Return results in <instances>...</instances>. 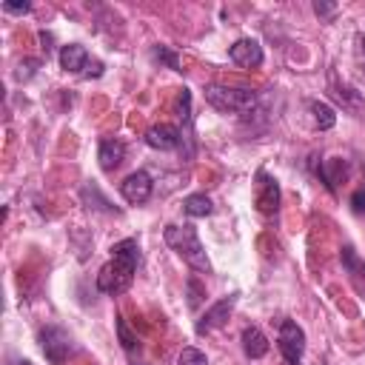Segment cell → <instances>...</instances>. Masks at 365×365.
Returning <instances> with one entry per match:
<instances>
[{
  "label": "cell",
  "mask_w": 365,
  "mask_h": 365,
  "mask_svg": "<svg viewBox=\"0 0 365 365\" xmlns=\"http://www.w3.org/2000/svg\"><path fill=\"white\" fill-rule=\"evenodd\" d=\"M145 145L148 148H157V151H177L182 145V134L177 125H168V123H160V125H151L145 131Z\"/></svg>",
  "instance_id": "9c48e42d"
},
{
  "label": "cell",
  "mask_w": 365,
  "mask_h": 365,
  "mask_svg": "<svg viewBox=\"0 0 365 365\" xmlns=\"http://www.w3.org/2000/svg\"><path fill=\"white\" fill-rule=\"evenodd\" d=\"M97 160H100V168L103 171L120 168V163L125 160V143L117 140V137H103L100 140V148H97Z\"/></svg>",
  "instance_id": "4fadbf2b"
},
{
  "label": "cell",
  "mask_w": 365,
  "mask_h": 365,
  "mask_svg": "<svg viewBox=\"0 0 365 365\" xmlns=\"http://www.w3.org/2000/svg\"><path fill=\"white\" fill-rule=\"evenodd\" d=\"M140 262V245L137 240H120L111 245V259L97 274V291L103 294H123L134 282V271Z\"/></svg>",
  "instance_id": "6da1fadb"
},
{
  "label": "cell",
  "mask_w": 365,
  "mask_h": 365,
  "mask_svg": "<svg viewBox=\"0 0 365 365\" xmlns=\"http://www.w3.org/2000/svg\"><path fill=\"white\" fill-rule=\"evenodd\" d=\"M311 171L325 182V188L331 194H336V182H342V177H345V160H339V157H331V160L311 157Z\"/></svg>",
  "instance_id": "8fae6325"
},
{
  "label": "cell",
  "mask_w": 365,
  "mask_h": 365,
  "mask_svg": "<svg viewBox=\"0 0 365 365\" xmlns=\"http://www.w3.org/2000/svg\"><path fill=\"white\" fill-rule=\"evenodd\" d=\"M354 40H356V57H359V66H362V71H365V34H356Z\"/></svg>",
  "instance_id": "4316f807"
},
{
  "label": "cell",
  "mask_w": 365,
  "mask_h": 365,
  "mask_svg": "<svg viewBox=\"0 0 365 365\" xmlns=\"http://www.w3.org/2000/svg\"><path fill=\"white\" fill-rule=\"evenodd\" d=\"M40 348H43V354L51 365H63L66 356L74 351V339H71L68 331H63L57 325H46L40 331Z\"/></svg>",
  "instance_id": "277c9868"
},
{
  "label": "cell",
  "mask_w": 365,
  "mask_h": 365,
  "mask_svg": "<svg viewBox=\"0 0 365 365\" xmlns=\"http://www.w3.org/2000/svg\"><path fill=\"white\" fill-rule=\"evenodd\" d=\"M351 208H354L356 214H365V188H356V191L351 194Z\"/></svg>",
  "instance_id": "d4e9b609"
},
{
  "label": "cell",
  "mask_w": 365,
  "mask_h": 365,
  "mask_svg": "<svg viewBox=\"0 0 365 365\" xmlns=\"http://www.w3.org/2000/svg\"><path fill=\"white\" fill-rule=\"evenodd\" d=\"M237 297H240V294H228V297L217 299L211 308H205V314L197 319V334H208V331L225 325L228 317H231V311H234V305H237Z\"/></svg>",
  "instance_id": "52a82bcc"
},
{
  "label": "cell",
  "mask_w": 365,
  "mask_h": 365,
  "mask_svg": "<svg viewBox=\"0 0 365 365\" xmlns=\"http://www.w3.org/2000/svg\"><path fill=\"white\" fill-rule=\"evenodd\" d=\"M277 345H279V354L285 356L288 365H299L302 351H305V331L294 319H282L279 334H277Z\"/></svg>",
  "instance_id": "5b68a950"
},
{
  "label": "cell",
  "mask_w": 365,
  "mask_h": 365,
  "mask_svg": "<svg viewBox=\"0 0 365 365\" xmlns=\"http://www.w3.org/2000/svg\"><path fill=\"white\" fill-rule=\"evenodd\" d=\"M20 365H31V362H20Z\"/></svg>",
  "instance_id": "f1b7e54d"
},
{
  "label": "cell",
  "mask_w": 365,
  "mask_h": 365,
  "mask_svg": "<svg viewBox=\"0 0 365 365\" xmlns=\"http://www.w3.org/2000/svg\"><path fill=\"white\" fill-rule=\"evenodd\" d=\"M163 240H165V245H168L177 257H182L194 271H200V274H211L208 254H205V248H202V242H200L194 225H165Z\"/></svg>",
  "instance_id": "7a4b0ae2"
},
{
  "label": "cell",
  "mask_w": 365,
  "mask_h": 365,
  "mask_svg": "<svg viewBox=\"0 0 365 365\" xmlns=\"http://www.w3.org/2000/svg\"><path fill=\"white\" fill-rule=\"evenodd\" d=\"M314 11H317L319 17H334V14H336V3H322V0H317V3H314Z\"/></svg>",
  "instance_id": "484cf974"
},
{
  "label": "cell",
  "mask_w": 365,
  "mask_h": 365,
  "mask_svg": "<svg viewBox=\"0 0 365 365\" xmlns=\"http://www.w3.org/2000/svg\"><path fill=\"white\" fill-rule=\"evenodd\" d=\"M88 63H91V57H88V51H86L80 43H68V46L60 48V66H63L66 71H71V74H86Z\"/></svg>",
  "instance_id": "9a60e30c"
},
{
  "label": "cell",
  "mask_w": 365,
  "mask_h": 365,
  "mask_svg": "<svg viewBox=\"0 0 365 365\" xmlns=\"http://www.w3.org/2000/svg\"><path fill=\"white\" fill-rule=\"evenodd\" d=\"M80 200H83L88 208H94V211H106V214L117 211V208L111 205V200L100 194V188H97L94 182H86V185H83V191H80Z\"/></svg>",
  "instance_id": "ac0fdd59"
},
{
  "label": "cell",
  "mask_w": 365,
  "mask_h": 365,
  "mask_svg": "<svg viewBox=\"0 0 365 365\" xmlns=\"http://www.w3.org/2000/svg\"><path fill=\"white\" fill-rule=\"evenodd\" d=\"M151 60H157L160 66H165V68H171V71H180V54H177L171 46H163V43L151 46Z\"/></svg>",
  "instance_id": "ffe728a7"
},
{
  "label": "cell",
  "mask_w": 365,
  "mask_h": 365,
  "mask_svg": "<svg viewBox=\"0 0 365 365\" xmlns=\"http://www.w3.org/2000/svg\"><path fill=\"white\" fill-rule=\"evenodd\" d=\"M117 336H120V345H123V351H128V354H134L137 348H140V342H137V336L131 334V328H128V322L123 319V317H117Z\"/></svg>",
  "instance_id": "44dd1931"
},
{
  "label": "cell",
  "mask_w": 365,
  "mask_h": 365,
  "mask_svg": "<svg viewBox=\"0 0 365 365\" xmlns=\"http://www.w3.org/2000/svg\"><path fill=\"white\" fill-rule=\"evenodd\" d=\"M40 43H43V51L48 54V51H51V46H48V43H51V34H48V31H40Z\"/></svg>",
  "instance_id": "83f0119b"
},
{
  "label": "cell",
  "mask_w": 365,
  "mask_h": 365,
  "mask_svg": "<svg viewBox=\"0 0 365 365\" xmlns=\"http://www.w3.org/2000/svg\"><path fill=\"white\" fill-rule=\"evenodd\" d=\"M339 259H342V268H345L351 285H354L359 294H365V262L359 259V254L354 251V245H342Z\"/></svg>",
  "instance_id": "5bb4252c"
},
{
  "label": "cell",
  "mask_w": 365,
  "mask_h": 365,
  "mask_svg": "<svg viewBox=\"0 0 365 365\" xmlns=\"http://www.w3.org/2000/svg\"><path fill=\"white\" fill-rule=\"evenodd\" d=\"M3 11L6 14H29L31 11V3H26V0H6L3 3Z\"/></svg>",
  "instance_id": "cb8c5ba5"
},
{
  "label": "cell",
  "mask_w": 365,
  "mask_h": 365,
  "mask_svg": "<svg viewBox=\"0 0 365 365\" xmlns=\"http://www.w3.org/2000/svg\"><path fill=\"white\" fill-rule=\"evenodd\" d=\"M154 191V182H151V174L148 171H131L123 182H120V194L125 197V202L131 205H143Z\"/></svg>",
  "instance_id": "8992f818"
},
{
  "label": "cell",
  "mask_w": 365,
  "mask_h": 365,
  "mask_svg": "<svg viewBox=\"0 0 365 365\" xmlns=\"http://www.w3.org/2000/svg\"><path fill=\"white\" fill-rule=\"evenodd\" d=\"M185 297H188V308L197 311L200 302H202V297H205V291H202V285H200L197 277H188V282H185Z\"/></svg>",
  "instance_id": "603a6c76"
},
{
  "label": "cell",
  "mask_w": 365,
  "mask_h": 365,
  "mask_svg": "<svg viewBox=\"0 0 365 365\" xmlns=\"http://www.w3.org/2000/svg\"><path fill=\"white\" fill-rule=\"evenodd\" d=\"M328 94H331V100H334V103H339V106H342L345 111H351V114H359V111L365 108L362 94H359L354 86L339 83L336 77H331V80H328Z\"/></svg>",
  "instance_id": "7c38bea8"
},
{
  "label": "cell",
  "mask_w": 365,
  "mask_h": 365,
  "mask_svg": "<svg viewBox=\"0 0 365 365\" xmlns=\"http://www.w3.org/2000/svg\"><path fill=\"white\" fill-rule=\"evenodd\" d=\"M205 103L214 106L217 111H225V114H248L257 108L259 97L254 88L211 83V86H205Z\"/></svg>",
  "instance_id": "3957f363"
},
{
  "label": "cell",
  "mask_w": 365,
  "mask_h": 365,
  "mask_svg": "<svg viewBox=\"0 0 365 365\" xmlns=\"http://www.w3.org/2000/svg\"><path fill=\"white\" fill-rule=\"evenodd\" d=\"M228 57H231L237 66H242V68H259L262 60H265L262 46H259V40H254V37H240V40L228 48Z\"/></svg>",
  "instance_id": "ba28073f"
},
{
  "label": "cell",
  "mask_w": 365,
  "mask_h": 365,
  "mask_svg": "<svg viewBox=\"0 0 365 365\" xmlns=\"http://www.w3.org/2000/svg\"><path fill=\"white\" fill-rule=\"evenodd\" d=\"M240 339H242V351H245V356L259 359V356H265V354H268V336H265L257 325H245Z\"/></svg>",
  "instance_id": "2e32d148"
},
{
  "label": "cell",
  "mask_w": 365,
  "mask_h": 365,
  "mask_svg": "<svg viewBox=\"0 0 365 365\" xmlns=\"http://www.w3.org/2000/svg\"><path fill=\"white\" fill-rule=\"evenodd\" d=\"M182 211H185L188 217H208V214L214 211V202H211L208 194H188V197L182 200Z\"/></svg>",
  "instance_id": "d6986e66"
},
{
  "label": "cell",
  "mask_w": 365,
  "mask_h": 365,
  "mask_svg": "<svg viewBox=\"0 0 365 365\" xmlns=\"http://www.w3.org/2000/svg\"><path fill=\"white\" fill-rule=\"evenodd\" d=\"M257 208H259V214H265V217L277 214V208H279V185H277V180L268 177L265 171L257 174Z\"/></svg>",
  "instance_id": "30bf717a"
},
{
  "label": "cell",
  "mask_w": 365,
  "mask_h": 365,
  "mask_svg": "<svg viewBox=\"0 0 365 365\" xmlns=\"http://www.w3.org/2000/svg\"><path fill=\"white\" fill-rule=\"evenodd\" d=\"M308 108H311V117H314V125L319 131H328L336 125V114L328 103H319V100H308Z\"/></svg>",
  "instance_id": "e0dca14e"
},
{
  "label": "cell",
  "mask_w": 365,
  "mask_h": 365,
  "mask_svg": "<svg viewBox=\"0 0 365 365\" xmlns=\"http://www.w3.org/2000/svg\"><path fill=\"white\" fill-rule=\"evenodd\" d=\"M177 365H208V356H205L200 348L185 345V348L180 351V356H177Z\"/></svg>",
  "instance_id": "7402d4cb"
}]
</instances>
